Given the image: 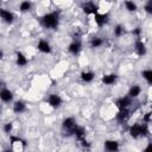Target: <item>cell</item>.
<instances>
[{"instance_id":"6da1fadb","label":"cell","mask_w":152,"mask_h":152,"mask_svg":"<svg viewBox=\"0 0 152 152\" xmlns=\"http://www.w3.org/2000/svg\"><path fill=\"white\" fill-rule=\"evenodd\" d=\"M40 23L43 26L46 28H57L58 23H59V14L57 12H51L40 18Z\"/></svg>"},{"instance_id":"7a4b0ae2","label":"cell","mask_w":152,"mask_h":152,"mask_svg":"<svg viewBox=\"0 0 152 152\" xmlns=\"http://www.w3.org/2000/svg\"><path fill=\"white\" fill-rule=\"evenodd\" d=\"M129 134L133 137V138H138V137H146L148 134V129H147V126L144 124V125H140V124H135L133 125L131 128H129Z\"/></svg>"},{"instance_id":"3957f363","label":"cell","mask_w":152,"mask_h":152,"mask_svg":"<svg viewBox=\"0 0 152 152\" xmlns=\"http://www.w3.org/2000/svg\"><path fill=\"white\" fill-rule=\"evenodd\" d=\"M76 126H77V125H76V121H75L74 118H66V119H64V121H63V128L68 132V134H72L74 128H75Z\"/></svg>"},{"instance_id":"277c9868","label":"cell","mask_w":152,"mask_h":152,"mask_svg":"<svg viewBox=\"0 0 152 152\" xmlns=\"http://www.w3.org/2000/svg\"><path fill=\"white\" fill-rule=\"evenodd\" d=\"M82 10L86 14H97L99 7L94 2H86L82 5Z\"/></svg>"},{"instance_id":"5b68a950","label":"cell","mask_w":152,"mask_h":152,"mask_svg":"<svg viewBox=\"0 0 152 152\" xmlns=\"http://www.w3.org/2000/svg\"><path fill=\"white\" fill-rule=\"evenodd\" d=\"M104 150L107 152H118L119 151V142L115 140H106L104 141Z\"/></svg>"},{"instance_id":"8992f818","label":"cell","mask_w":152,"mask_h":152,"mask_svg":"<svg viewBox=\"0 0 152 152\" xmlns=\"http://www.w3.org/2000/svg\"><path fill=\"white\" fill-rule=\"evenodd\" d=\"M0 14H1V19L7 23V24H12L13 20H14V15L10 12V11H6L5 8H1L0 10Z\"/></svg>"},{"instance_id":"52a82bcc","label":"cell","mask_w":152,"mask_h":152,"mask_svg":"<svg viewBox=\"0 0 152 152\" xmlns=\"http://www.w3.org/2000/svg\"><path fill=\"white\" fill-rule=\"evenodd\" d=\"M48 101H49V104H50L51 107H53V108H58V107L62 104V99H61L58 95H56V94H51V95L49 96Z\"/></svg>"},{"instance_id":"ba28073f","label":"cell","mask_w":152,"mask_h":152,"mask_svg":"<svg viewBox=\"0 0 152 152\" xmlns=\"http://www.w3.org/2000/svg\"><path fill=\"white\" fill-rule=\"evenodd\" d=\"M115 104L120 110L127 109V107L131 104V97H121L115 102Z\"/></svg>"},{"instance_id":"9c48e42d","label":"cell","mask_w":152,"mask_h":152,"mask_svg":"<svg viewBox=\"0 0 152 152\" xmlns=\"http://www.w3.org/2000/svg\"><path fill=\"white\" fill-rule=\"evenodd\" d=\"M108 19H109V15L106 13V14H95V23L97 24V26H103L104 24L108 23Z\"/></svg>"},{"instance_id":"30bf717a","label":"cell","mask_w":152,"mask_h":152,"mask_svg":"<svg viewBox=\"0 0 152 152\" xmlns=\"http://www.w3.org/2000/svg\"><path fill=\"white\" fill-rule=\"evenodd\" d=\"M37 48H38L39 51H42V52H44V53H50V52H51V46H50V44H49L46 40H43V39L39 40Z\"/></svg>"},{"instance_id":"8fae6325","label":"cell","mask_w":152,"mask_h":152,"mask_svg":"<svg viewBox=\"0 0 152 152\" xmlns=\"http://www.w3.org/2000/svg\"><path fill=\"white\" fill-rule=\"evenodd\" d=\"M68 50H69L70 53H72V55L76 56V55L80 52V50H81V43H80V40H75V42H72V43L69 45Z\"/></svg>"},{"instance_id":"7c38bea8","label":"cell","mask_w":152,"mask_h":152,"mask_svg":"<svg viewBox=\"0 0 152 152\" xmlns=\"http://www.w3.org/2000/svg\"><path fill=\"white\" fill-rule=\"evenodd\" d=\"M72 134H74V135L76 137V139L80 141V140L84 139V135H86V131H84V128H83V127L76 126V127L74 128V132H72Z\"/></svg>"},{"instance_id":"4fadbf2b","label":"cell","mask_w":152,"mask_h":152,"mask_svg":"<svg viewBox=\"0 0 152 152\" xmlns=\"http://www.w3.org/2000/svg\"><path fill=\"white\" fill-rule=\"evenodd\" d=\"M135 51H137V53H138L139 56H144V55L146 53L145 44H144L140 39H138V40L135 42Z\"/></svg>"},{"instance_id":"5bb4252c","label":"cell","mask_w":152,"mask_h":152,"mask_svg":"<svg viewBox=\"0 0 152 152\" xmlns=\"http://www.w3.org/2000/svg\"><path fill=\"white\" fill-rule=\"evenodd\" d=\"M0 97H1V100H2L4 102H10V101H12V99H13V94H12V91H10L8 89H2L1 93H0Z\"/></svg>"},{"instance_id":"9a60e30c","label":"cell","mask_w":152,"mask_h":152,"mask_svg":"<svg viewBox=\"0 0 152 152\" xmlns=\"http://www.w3.org/2000/svg\"><path fill=\"white\" fill-rule=\"evenodd\" d=\"M25 109H26V106H25V103L23 101H17L13 104V112L17 113V114H20V113L25 112Z\"/></svg>"},{"instance_id":"2e32d148","label":"cell","mask_w":152,"mask_h":152,"mask_svg":"<svg viewBox=\"0 0 152 152\" xmlns=\"http://www.w3.org/2000/svg\"><path fill=\"white\" fill-rule=\"evenodd\" d=\"M128 116H129V112L127 109H124V110H120L116 114V120L119 122H124V121H126L128 119Z\"/></svg>"},{"instance_id":"e0dca14e","label":"cell","mask_w":152,"mask_h":152,"mask_svg":"<svg viewBox=\"0 0 152 152\" xmlns=\"http://www.w3.org/2000/svg\"><path fill=\"white\" fill-rule=\"evenodd\" d=\"M116 81V75L115 74H109V75H104L102 77V82L104 84H113Z\"/></svg>"},{"instance_id":"ac0fdd59","label":"cell","mask_w":152,"mask_h":152,"mask_svg":"<svg viewBox=\"0 0 152 152\" xmlns=\"http://www.w3.org/2000/svg\"><path fill=\"white\" fill-rule=\"evenodd\" d=\"M94 77H95V75H94V72H91V71H83V72L81 74V78H82L84 82H91V81L94 80Z\"/></svg>"},{"instance_id":"d6986e66","label":"cell","mask_w":152,"mask_h":152,"mask_svg":"<svg viewBox=\"0 0 152 152\" xmlns=\"http://www.w3.org/2000/svg\"><path fill=\"white\" fill-rule=\"evenodd\" d=\"M17 64L19 66H24L27 64V58L21 53V52H18L17 53Z\"/></svg>"},{"instance_id":"ffe728a7","label":"cell","mask_w":152,"mask_h":152,"mask_svg":"<svg viewBox=\"0 0 152 152\" xmlns=\"http://www.w3.org/2000/svg\"><path fill=\"white\" fill-rule=\"evenodd\" d=\"M140 91H141V88H140L139 86H133V87L129 89L128 95H129V97H137V96L140 94Z\"/></svg>"},{"instance_id":"44dd1931","label":"cell","mask_w":152,"mask_h":152,"mask_svg":"<svg viewBox=\"0 0 152 152\" xmlns=\"http://www.w3.org/2000/svg\"><path fill=\"white\" fill-rule=\"evenodd\" d=\"M103 44V39L100 38V37H94L91 40H90V46L91 48H99Z\"/></svg>"},{"instance_id":"7402d4cb","label":"cell","mask_w":152,"mask_h":152,"mask_svg":"<svg viewBox=\"0 0 152 152\" xmlns=\"http://www.w3.org/2000/svg\"><path fill=\"white\" fill-rule=\"evenodd\" d=\"M125 27L122 26V25H116L115 26V28H114V36L115 37H121V36H124L125 34Z\"/></svg>"},{"instance_id":"603a6c76","label":"cell","mask_w":152,"mask_h":152,"mask_svg":"<svg viewBox=\"0 0 152 152\" xmlns=\"http://www.w3.org/2000/svg\"><path fill=\"white\" fill-rule=\"evenodd\" d=\"M141 75H142V77L147 81L148 84H152V70H144V71L141 72Z\"/></svg>"},{"instance_id":"cb8c5ba5","label":"cell","mask_w":152,"mask_h":152,"mask_svg":"<svg viewBox=\"0 0 152 152\" xmlns=\"http://www.w3.org/2000/svg\"><path fill=\"white\" fill-rule=\"evenodd\" d=\"M31 2H28V1H23L21 4H20V11L21 12H27V11H30L31 10Z\"/></svg>"},{"instance_id":"d4e9b609","label":"cell","mask_w":152,"mask_h":152,"mask_svg":"<svg viewBox=\"0 0 152 152\" xmlns=\"http://www.w3.org/2000/svg\"><path fill=\"white\" fill-rule=\"evenodd\" d=\"M125 6H126V8H127L129 12H133V11L137 10V5H135L133 1H125Z\"/></svg>"},{"instance_id":"484cf974","label":"cell","mask_w":152,"mask_h":152,"mask_svg":"<svg viewBox=\"0 0 152 152\" xmlns=\"http://www.w3.org/2000/svg\"><path fill=\"white\" fill-rule=\"evenodd\" d=\"M145 11L148 13V14H152V0L147 1L146 5H145Z\"/></svg>"},{"instance_id":"4316f807","label":"cell","mask_w":152,"mask_h":152,"mask_svg":"<svg viewBox=\"0 0 152 152\" xmlns=\"http://www.w3.org/2000/svg\"><path fill=\"white\" fill-rule=\"evenodd\" d=\"M80 144H81V146L84 148V150H89L90 148V144L86 140V139H82V140H80Z\"/></svg>"},{"instance_id":"83f0119b","label":"cell","mask_w":152,"mask_h":152,"mask_svg":"<svg viewBox=\"0 0 152 152\" xmlns=\"http://www.w3.org/2000/svg\"><path fill=\"white\" fill-rule=\"evenodd\" d=\"M12 127H13L12 122H8V124H6V125L4 126V131H5V133H10V132L12 131Z\"/></svg>"},{"instance_id":"f1b7e54d","label":"cell","mask_w":152,"mask_h":152,"mask_svg":"<svg viewBox=\"0 0 152 152\" xmlns=\"http://www.w3.org/2000/svg\"><path fill=\"white\" fill-rule=\"evenodd\" d=\"M132 33L134 34V36H137V37H139L140 34H141V28L140 27H135L133 31H132Z\"/></svg>"},{"instance_id":"f546056e","label":"cell","mask_w":152,"mask_h":152,"mask_svg":"<svg viewBox=\"0 0 152 152\" xmlns=\"http://www.w3.org/2000/svg\"><path fill=\"white\" fill-rule=\"evenodd\" d=\"M151 116H152V113H146V115L144 116V121L145 122H148L151 120Z\"/></svg>"},{"instance_id":"4dcf8cb0","label":"cell","mask_w":152,"mask_h":152,"mask_svg":"<svg viewBox=\"0 0 152 152\" xmlns=\"http://www.w3.org/2000/svg\"><path fill=\"white\" fill-rule=\"evenodd\" d=\"M144 152H152V142H150V144L146 146V148L144 150Z\"/></svg>"},{"instance_id":"1f68e13d","label":"cell","mask_w":152,"mask_h":152,"mask_svg":"<svg viewBox=\"0 0 152 152\" xmlns=\"http://www.w3.org/2000/svg\"><path fill=\"white\" fill-rule=\"evenodd\" d=\"M4 152H12V151H11V150H5Z\"/></svg>"},{"instance_id":"d6a6232c","label":"cell","mask_w":152,"mask_h":152,"mask_svg":"<svg viewBox=\"0 0 152 152\" xmlns=\"http://www.w3.org/2000/svg\"><path fill=\"white\" fill-rule=\"evenodd\" d=\"M151 108H152V104H151Z\"/></svg>"}]
</instances>
